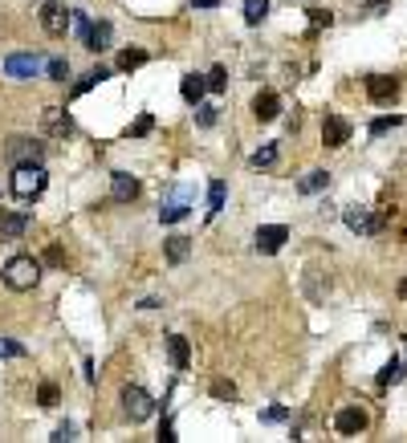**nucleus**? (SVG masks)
Returning a JSON list of instances; mask_svg holds the SVG:
<instances>
[{
	"mask_svg": "<svg viewBox=\"0 0 407 443\" xmlns=\"http://www.w3.org/2000/svg\"><path fill=\"white\" fill-rule=\"evenodd\" d=\"M49 175L41 163H17L13 167V195L17 200H37L41 191H45Z\"/></svg>",
	"mask_w": 407,
	"mask_h": 443,
	"instance_id": "obj_1",
	"label": "nucleus"
},
{
	"mask_svg": "<svg viewBox=\"0 0 407 443\" xmlns=\"http://www.w3.org/2000/svg\"><path fill=\"white\" fill-rule=\"evenodd\" d=\"M4 285L8 289H17V293H24V289H33L37 280H41V260H33V257H13L8 264H4Z\"/></svg>",
	"mask_w": 407,
	"mask_h": 443,
	"instance_id": "obj_2",
	"label": "nucleus"
},
{
	"mask_svg": "<svg viewBox=\"0 0 407 443\" xmlns=\"http://www.w3.org/2000/svg\"><path fill=\"white\" fill-rule=\"evenodd\" d=\"M4 159L17 167V163H41L45 159V142L29 139V135H13L8 147H4Z\"/></svg>",
	"mask_w": 407,
	"mask_h": 443,
	"instance_id": "obj_3",
	"label": "nucleus"
},
{
	"mask_svg": "<svg viewBox=\"0 0 407 443\" xmlns=\"http://www.w3.org/2000/svg\"><path fill=\"white\" fill-rule=\"evenodd\" d=\"M122 411H126L131 423H147L155 415V398L147 395L143 386H126V391H122Z\"/></svg>",
	"mask_w": 407,
	"mask_h": 443,
	"instance_id": "obj_4",
	"label": "nucleus"
},
{
	"mask_svg": "<svg viewBox=\"0 0 407 443\" xmlns=\"http://www.w3.org/2000/svg\"><path fill=\"white\" fill-rule=\"evenodd\" d=\"M41 130H45L49 139H70L77 126H73V118H70L66 106H45V110H41Z\"/></svg>",
	"mask_w": 407,
	"mask_h": 443,
	"instance_id": "obj_5",
	"label": "nucleus"
},
{
	"mask_svg": "<svg viewBox=\"0 0 407 443\" xmlns=\"http://www.w3.org/2000/svg\"><path fill=\"white\" fill-rule=\"evenodd\" d=\"M289 240V228L286 224H261L257 236H253V248L265 253V257H273V253H281V244Z\"/></svg>",
	"mask_w": 407,
	"mask_h": 443,
	"instance_id": "obj_6",
	"label": "nucleus"
},
{
	"mask_svg": "<svg viewBox=\"0 0 407 443\" xmlns=\"http://www.w3.org/2000/svg\"><path fill=\"white\" fill-rule=\"evenodd\" d=\"M70 8L66 4H57V0H49L41 4V29H45L49 37H66V29H70Z\"/></svg>",
	"mask_w": 407,
	"mask_h": 443,
	"instance_id": "obj_7",
	"label": "nucleus"
},
{
	"mask_svg": "<svg viewBox=\"0 0 407 443\" xmlns=\"http://www.w3.org/2000/svg\"><path fill=\"white\" fill-rule=\"evenodd\" d=\"M49 61H41V57H37V53H13V57H4V73H8V77H37V73L45 70Z\"/></svg>",
	"mask_w": 407,
	"mask_h": 443,
	"instance_id": "obj_8",
	"label": "nucleus"
},
{
	"mask_svg": "<svg viewBox=\"0 0 407 443\" xmlns=\"http://www.w3.org/2000/svg\"><path fill=\"white\" fill-rule=\"evenodd\" d=\"M342 220H346L350 232L359 236H379V228H383V216H371V208H346Z\"/></svg>",
	"mask_w": 407,
	"mask_h": 443,
	"instance_id": "obj_9",
	"label": "nucleus"
},
{
	"mask_svg": "<svg viewBox=\"0 0 407 443\" xmlns=\"http://www.w3.org/2000/svg\"><path fill=\"white\" fill-rule=\"evenodd\" d=\"M188 204H192V191L188 187H171V195L163 200V208H159V220L163 224H179L188 216Z\"/></svg>",
	"mask_w": 407,
	"mask_h": 443,
	"instance_id": "obj_10",
	"label": "nucleus"
},
{
	"mask_svg": "<svg viewBox=\"0 0 407 443\" xmlns=\"http://www.w3.org/2000/svg\"><path fill=\"white\" fill-rule=\"evenodd\" d=\"M322 142H326L330 151L346 147V142H350V122H346L342 114H326L322 118Z\"/></svg>",
	"mask_w": 407,
	"mask_h": 443,
	"instance_id": "obj_11",
	"label": "nucleus"
},
{
	"mask_svg": "<svg viewBox=\"0 0 407 443\" xmlns=\"http://www.w3.org/2000/svg\"><path fill=\"white\" fill-rule=\"evenodd\" d=\"M367 423H371V419H367V411H362V407H342V411L334 415V431L350 440V435H362V431H367Z\"/></svg>",
	"mask_w": 407,
	"mask_h": 443,
	"instance_id": "obj_12",
	"label": "nucleus"
},
{
	"mask_svg": "<svg viewBox=\"0 0 407 443\" xmlns=\"http://www.w3.org/2000/svg\"><path fill=\"white\" fill-rule=\"evenodd\" d=\"M110 200H114V204H131V200H139V179L126 175V171H114V175H110Z\"/></svg>",
	"mask_w": 407,
	"mask_h": 443,
	"instance_id": "obj_13",
	"label": "nucleus"
},
{
	"mask_svg": "<svg viewBox=\"0 0 407 443\" xmlns=\"http://www.w3.org/2000/svg\"><path fill=\"white\" fill-rule=\"evenodd\" d=\"M395 93H399V77H387V73L367 77V98H371V102H391Z\"/></svg>",
	"mask_w": 407,
	"mask_h": 443,
	"instance_id": "obj_14",
	"label": "nucleus"
},
{
	"mask_svg": "<svg viewBox=\"0 0 407 443\" xmlns=\"http://www.w3.org/2000/svg\"><path fill=\"white\" fill-rule=\"evenodd\" d=\"M110 37H114V24L110 21H90L86 37H82V45L90 49V53H102V49L110 45Z\"/></svg>",
	"mask_w": 407,
	"mask_h": 443,
	"instance_id": "obj_15",
	"label": "nucleus"
},
{
	"mask_svg": "<svg viewBox=\"0 0 407 443\" xmlns=\"http://www.w3.org/2000/svg\"><path fill=\"white\" fill-rule=\"evenodd\" d=\"M24 232H29L24 211H0V240H21Z\"/></svg>",
	"mask_w": 407,
	"mask_h": 443,
	"instance_id": "obj_16",
	"label": "nucleus"
},
{
	"mask_svg": "<svg viewBox=\"0 0 407 443\" xmlns=\"http://www.w3.org/2000/svg\"><path fill=\"white\" fill-rule=\"evenodd\" d=\"M253 114L261 118V122H273V118L281 114V98L273 90H261L257 98H253Z\"/></svg>",
	"mask_w": 407,
	"mask_h": 443,
	"instance_id": "obj_17",
	"label": "nucleus"
},
{
	"mask_svg": "<svg viewBox=\"0 0 407 443\" xmlns=\"http://www.w3.org/2000/svg\"><path fill=\"white\" fill-rule=\"evenodd\" d=\"M168 358H171L175 370H188V362H192V346H188L184 333H171L168 338Z\"/></svg>",
	"mask_w": 407,
	"mask_h": 443,
	"instance_id": "obj_18",
	"label": "nucleus"
},
{
	"mask_svg": "<svg viewBox=\"0 0 407 443\" xmlns=\"http://www.w3.org/2000/svg\"><path fill=\"white\" fill-rule=\"evenodd\" d=\"M163 257H168V264H184L192 257V236H171L163 244Z\"/></svg>",
	"mask_w": 407,
	"mask_h": 443,
	"instance_id": "obj_19",
	"label": "nucleus"
},
{
	"mask_svg": "<svg viewBox=\"0 0 407 443\" xmlns=\"http://www.w3.org/2000/svg\"><path fill=\"white\" fill-rule=\"evenodd\" d=\"M204 90H208V77H200V73H188V77L179 82L184 102H192V106H200V102H204Z\"/></svg>",
	"mask_w": 407,
	"mask_h": 443,
	"instance_id": "obj_20",
	"label": "nucleus"
},
{
	"mask_svg": "<svg viewBox=\"0 0 407 443\" xmlns=\"http://www.w3.org/2000/svg\"><path fill=\"white\" fill-rule=\"evenodd\" d=\"M106 77H110V70H102V66H94L90 73H82V77H77V82L70 86V98H82V93H90V90L98 86V82H106Z\"/></svg>",
	"mask_w": 407,
	"mask_h": 443,
	"instance_id": "obj_21",
	"label": "nucleus"
},
{
	"mask_svg": "<svg viewBox=\"0 0 407 443\" xmlns=\"http://www.w3.org/2000/svg\"><path fill=\"white\" fill-rule=\"evenodd\" d=\"M330 187V171H306L302 179H297V191L302 195H318V191H326Z\"/></svg>",
	"mask_w": 407,
	"mask_h": 443,
	"instance_id": "obj_22",
	"label": "nucleus"
},
{
	"mask_svg": "<svg viewBox=\"0 0 407 443\" xmlns=\"http://www.w3.org/2000/svg\"><path fill=\"white\" fill-rule=\"evenodd\" d=\"M224 195H228L224 179H212V183H208V216H220V208H224Z\"/></svg>",
	"mask_w": 407,
	"mask_h": 443,
	"instance_id": "obj_23",
	"label": "nucleus"
},
{
	"mask_svg": "<svg viewBox=\"0 0 407 443\" xmlns=\"http://www.w3.org/2000/svg\"><path fill=\"white\" fill-rule=\"evenodd\" d=\"M269 17V0H244V24H261Z\"/></svg>",
	"mask_w": 407,
	"mask_h": 443,
	"instance_id": "obj_24",
	"label": "nucleus"
},
{
	"mask_svg": "<svg viewBox=\"0 0 407 443\" xmlns=\"http://www.w3.org/2000/svg\"><path fill=\"white\" fill-rule=\"evenodd\" d=\"M143 61H147V53H143V49H122V53H119V70H122V73L139 70Z\"/></svg>",
	"mask_w": 407,
	"mask_h": 443,
	"instance_id": "obj_25",
	"label": "nucleus"
},
{
	"mask_svg": "<svg viewBox=\"0 0 407 443\" xmlns=\"http://www.w3.org/2000/svg\"><path fill=\"white\" fill-rule=\"evenodd\" d=\"M249 163H253V167H273V163H277V147H273V142H265L261 151H253V155H249Z\"/></svg>",
	"mask_w": 407,
	"mask_h": 443,
	"instance_id": "obj_26",
	"label": "nucleus"
},
{
	"mask_svg": "<svg viewBox=\"0 0 407 443\" xmlns=\"http://www.w3.org/2000/svg\"><path fill=\"white\" fill-rule=\"evenodd\" d=\"M399 378H404V362H399V358H391L383 370H379V382H383V386H395Z\"/></svg>",
	"mask_w": 407,
	"mask_h": 443,
	"instance_id": "obj_27",
	"label": "nucleus"
},
{
	"mask_svg": "<svg viewBox=\"0 0 407 443\" xmlns=\"http://www.w3.org/2000/svg\"><path fill=\"white\" fill-rule=\"evenodd\" d=\"M45 73L53 77V82H70V61H66V57H49Z\"/></svg>",
	"mask_w": 407,
	"mask_h": 443,
	"instance_id": "obj_28",
	"label": "nucleus"
},
{
	"mask_svg": "<svg viewBox=\"0 0 407 443\" xmlns=\"http://www.w3.org/2000/svg\"><path fill=\"white\" fill-rule=\"evenodd\" d=\"M151 130H155V118L151 114H139L135 122H131V139H147Z\"/></svg>",
	"mask_w": 407,
	"mask_h": 443,
	"instance_id": "obj_29",
	"label": "nucleus"
},
{
	"mask_svg": "<svg viewBox=\"0 0 407 443\" xmlns=\"http://www.w3.org/2000/svg\"><path fill=\"white\" fill-rule=\"evenodd\" d=\"M208 90H212V93H224V90H228V70H224V66H216V70L208 73Z\"/></svg>",
	"mask_w": 407,
	"mask_h": 443,
	"instance_id": "obj_30",
	"label": "nucleus"
},
{
	"mask_svg": "<svg viewBox=\"0 0 407 443\" xmlns=\"http://www.w3.org/2000/svg\"><path fill=\"white\" fill-rule=\"evenodd\" d=\"M322 24H334V13L330 8H310V33H318Z\"/></svg>",
	"mask_w": 407,
	"mask_h": 443,
	"instance_id": "obj_31",
	"label": "nucleus"
},
{
	"mask_svg": "<svg viewBox=\"0 0 407 443\" xmlns=\"http://www.w3.org/2000/svg\"><path fill=\"white\" fill-rule=\"evenodd\" d=\"M57 398H61V391H57L53 382H41V391H37V403H41V407H57Z\"/></svg>",
	"mask_w": 407,
	"mask_h": 443,
	"instance_id": "obj_32",
	"label": "nucleus"
},
{
	"mask_svg": "<svg viewBox=\"0 0 407 443\" xmlns=\"http://www.w3.org/2000/svg\"><path fill=\"white\" fill-rule=\"evenodd\" d=\"M399 122H404V118H399V114H391V118H375V122H371V135L379 139V135H387V130H395Z\"/></svg>",
	"mask_w": 407,
	"mask_h": 443,
	"instance_id": "obj_33",
	"label": "nucleus"
},
{
	"mask_svg": "<svg viewBox=\"0 0 407 443\" xmlns=\"http://www.w3.org/2000/svg\"><path fill=\"white\" fill-rule=\"evenodd\" d=\"M212 395H216V398H228V403H232V398H237V386H232L228 378H212Z\"/></svg>",
	"mask_w": 407,
	"mask_h": 443,
	"instance_id": "obj_34",
	"label": "nucleus"
},
{
	"mask_svg": "<svg viewBox=\"0 0 407 443\" xmlns=\"http://www.w3.org/2000/svg\"><path fill=\"white\" fill-rule=\"evenodd\" d=\"M195 122H200L204 130H208V126H216V106H204V102H200V106H195Z\"/></svg>",
	"mask_w": 407,
	"mask_h": 443,
	"instance_id": "obj_35",
	"label": "nucleus"
},
{
	"mask_svg": "<svg viewBox=\"0 0 407 443\" xmlns=\"http://www.w3.org/2000/svg\"><path fill=\"white\" fill-rule=\"evenodd\" d=\"M0 358H24V346H21V342H8V338H0Z\"/></svg>",
	"mask_w": 407,
	"mask_h": 443,
	"instance_id": "obj_36",
	"label": "nucleus"
},
{
	"mask_svg": "<svg viewBox=\"0 0 407 443\" xmlns=\"http://www.w3.org/2000/svg\"><path fill=\"white\" fill-rule=\"evenodd\" d=\"M281 419H289V411H286V407H269V411L261 415V423H281Z\"/></svg>",
	"mask_w": 407,
	"mask_h": 443,
	"instance_id": "obj_37",
	"label": "nucleus"
},
{
	"mask_svg": "<svg viewBox=\"0 0 407 443\" xmlns=\"http://www.w3.org/2000/svg\"><path fill=\"white\" fill-rule=\"evenodd\" d=\"M49 440H53V443H66V440H73V423H61V427H57V431H53Z\"/></svg>",
	"mask_w": 407,
	"mask_h": 443,
	"instance_id": "obj_38",
	"label": "nucleus"
},
{
	"mask_svg": "<svg viewBox=\"0 0 407 443\" xmlns=\"http://www.w3.org/2000/svg\"><path fill=\"white\" fill-rule=\"evenodd\" d=\"M45 264H53V269H61V264H66V257H61V248H45Z\"/></svg>",
	"mask_w": 407,
	"mask_h": 443,
	"instance_id": "obj_39",
	"label": "nucleus"
},
{
	"mask_svg": "<svg viewBox=\"0 0 407 443\" xmlns=\"http://www.w3.org/2000/svg\"><path fill=\"white\" fill-rule=\"evenodd\" d=\"M159 440H163V443H175V427H171V419H163V427H159Z\"/></svg>",
	"mask_w": 407,
	"mask_h": 443,
	"instance_id": "obj_40",
	"label": "nucleus"
},
{
	"mask_svg": "<svg viewBox=\"0 0 407 443\" xmlns=\"http://www.w3.org/2000/svg\"><path fill=\"white\" fill-rule=\"evenodd\" d=\"M220 0H192V8H216Z\"/></svg>",
	"mask_w": 407,
	"mask_h": 443,
	"instance_id": "obj_41",
	"label": "nucleus"
},
{
	"mask_svg": "<svg viewBox=\"0 0 407 443\" xmlns=\"http://www.w3.org/2000/svg\"><path fill=\"white\" fill-rule=\"evenodd\" d=\"M399 297H404V301H407V277L399 280Z\"/></svg>",
	"mask_w": 407,
	"mask_h": 443,
	"instance_id": "obj_42",
	"label": "nucleus"
},
{
	"mask_svg": "<svg viewBox=\"0 0 407 443\" xmlns=\"http://www.w3.org/2000/svg\"><path fill=\"white\" fill-rule=\"evenodd\" d=\"M404 342H407V338H404Z\"/></svg>",
	"mask_w": 407,
	"mask_h": 443,
	"instance_id": "obj_43",
	"label": "nucleus"
}]
</instances>
